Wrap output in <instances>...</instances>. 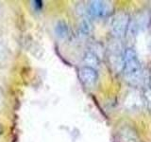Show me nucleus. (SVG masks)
I'll list each match as a JSON object with an SVG mask.
<instances>
[{"mask_svg": "<svg viewBox=\"0 0 151 142\" xmlns=\"http://www.w3.org/2000/svg\"><path fill=\"white\" fill-rule=\"evenodd\" d=\"M123 69L126 79L131 83H137L142 77V66L137 53L132 49L125 51L123 58Z\"/></svg>", "mask_w": 151, "mask_h": 142, "instance_id": "1", "label": "nucleus"}, {"mask_svg": "<svg viewBox=\"0 0 151 142\" xmlns=\"http://www.w3.org/2000/svg\"><path fill=\"white\" fill-rule=\"evenodd\" d=\"M129 23V15L125 12H119L113 17L111 24L112 34L116 37H121L125 34Z\"/></svg>", "mask_w": 151, "mask_h": 142, "instance_id": "2", "label": "nucleus"}, {"mask_svg": "<svg viewBox=\"0 0 151 142\" xmlns=\"http://www.w3.org/2000/svg\"><path fill=\"white\" fill-rule=\"evenodd\" d=\"M78 76L80 79V82L85 87L92 88L93 87L98 80V74L94 67L92 66L85 65L81 67L78 71Z\"/></svg>", "mask_w": 151, "mask_h": 142, "instance_id": "3", "label": "nucleus"}, {"mask_svg": "<svg viewBox=\"0 0 151 142\" xmlns=\"http://www.w3.org/2000/svg\"><path fill=\"white\" fill-rule=\"evenodd\" d=\"M89 12L93 16L103 17L111 12V5L106 1H91L89 3Z\"/></svg>", "mask_w": 151, "mask_h": 142, "instance_id": "4", "label": "nucleus"}, {"mask_svg": "<svg viewBox=\"0 0 151 142\" xmlns=\"http://www.w3.org/2000/svg\"><path fill=\"white\" fill-rule=\"evenodd\" d=\"M55 32H56V35L61 38V39L66 38L68 36V33H69V28L67 26V24L64 21H59L55 26Z\"/></svg>", "mask_w": 151, "mask_h": 142, "instance_id": "5", "label": "nucleus"}, {"mask_svg": "<svg viewBox=\"0 0 151 142\" xmlns=\"http://www.w3.org/2000/svg\"><path fill=\"white\" fill-rule=\"evenodd\" d=\"M6 54H7V51L5 46L2 45V43H0V63L6 58Z\"/></svg>", "mask_w": 151, "mask_h": 142, "instance_id": "6", "label": "nucleus"}, {"mask_svg": "<svg viewBox=\"0 0 151 142\" xmlns=\"http://www.w3.org/2000/svg\"><path fill=\"white\" fill-rule=\"evenodd\" d=\"M31 6L32 7H34L35 9L38 12V11H40L42 6V1H32L31 2Z\"/></svg>", "mask_w": 151, "mask_h": 142, "instance_id": "7", "label": "nucleus"}]
</instances>
